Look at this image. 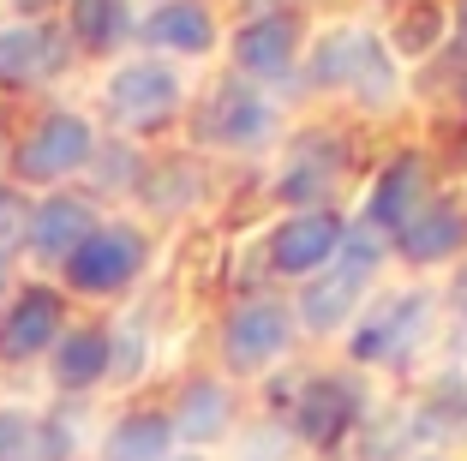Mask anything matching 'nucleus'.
<instances>
[{
  "label": "nucleus",
  "mask_w": 467,
  "mask_h": 461,
  "mask_svg": "<svg viewBox=\"0 0 467 461\" xmlns=\"http://www.w3.org/2000/svg\"><path fill=\"white\" fill-rule=\"evenodd\" d=\"M426 198H431V162L420 156V150H396V156H389V162L371 174L366 204H359L354 222H366V228H378L384 240H396Z\"/></svg>",
  "instance_id": "f3484780"
},
{
  "label": "nucleus",
  "mask_w": 467,
  "mask_h": 461,
  "mask_svg": "<svg viewBox=\"0 0 467 461\" xmlns=\"http://www.w3.org/2000/svg\"><path fill=\"white\" fill-rule=\"evenodd\" d=\"M168 420H174V444L180 449H198V456H210V449L222 444V437L234 432V420H240V395H234L228 378H216V372H198V378H186L174 390V402H168Z\"/></svg>",
  "instance_id": "a211bd4d"
},
{
  "label": "nucleus",
  "mask_w": 467,
  "mask_h": 461,
  "mask_svg": "<svg viewBox=\"0 0 467 461\" xmlns=\"http://www.w3.org/2000/svg\"><path fill=\"white\" fill-rule=\"evenodd\" d=\"M25 216H30V192L13 186V180H0V246H13L25 240Z\"/></svg>",
  "instance_id": "bb28decb"
},
{
  "label": "nucleus",
  "mask_w": 467,
  "mask_h": 461,
  "mask_svg": "<svg viewBox=\"0 0 467 461\" xmlns=\"http://www.w3.org/2000/svg\"><path fill=\"white\" fill-rule=\"evenodd\" d=\"M48 383L60 402H84L114 378V330L109 324H67V336L55 341V353L42 360Z\"/></svg>",
  "instance_id": "aec40b11"
},
{
  "label": "nucleus",
  "mask_w": 467,
  "mask_h": 461,
  "mask_svg": "<svg viewBox=\"0 0 467 461\" xmlns=\"http://www.w3.org/2000/svg\"><path fill=\"white\" fill-rule=\"evenodd\" d=\"M294 341H300V318L288 294H240L216 324V353L228 378H264L294 353Z\"/></svg>",
  "instance_id": "423d86ee"
},
{
  "label": "nucleus",
  "mask_w": 467,
  "mask_h": 461,
  "mask_svg": "<svg viewBox=\"0 0 467 461\" xmlns=\"http://www.w3.org/2000/svg\"><path fill=\"white\" fill-rule=\"evenodd\" d=\"M138 48L156 60H204L222 48V25L210 0H156L150 13L138 18Z\"/></svg>",
  "instance_id": "dca6fc26"
},
{
  "label": "nucleus",
  "mask_w": 467,
  "mask_h": 461,
  "mask_svg": "<svg viewBox=\"0 0 467 461\" xmlns=\"http://www.w3.org/2000/svg\"><path fill=\"white\" fill-rule=\"evenodd\" d=\"M450 30L467 42V0H455V13H450Z\"/></svg>",
  "instance_id": "7c9ffc66"
},
{
  "label": "nucleus",
  "mask_w": 467,
  "mask_h": 461,
  "mask_svg": "<svg viewBox=\"0 0 467 461\" xmlns=\"http://www.w3.org/2000/svg\"><path fill=\"white\" fill-rule=\"evenodd\" d=\"M60 25H67L72 48L90 55V60H114L120 48H132V42H138L132 0H67Z\"/></svg>",
  "instance_id": "412c9836"
},
{
  "label": "nucleus",
  "mask_w": 467,
  "mask_h": 461,
  "mask_svg": "<svg viewBox=\"0 0 467 461\" xmlns=\"http://www.w3.org/2000/svg\"><path fill=\"white\" fill-rule=\"evenodd\" d=\"M366 425V383L354 372H312L288 395V432L306 449H336Z\"/></svg>",
  "instance_id": "9d476101"
},
{
  "label": "nucleus",
  "mask_w": 467,
  "mask_h": 461,
  "mask_svg": "<svg viewBox=\"0 0 467 461\" xmlns=\"http://www.w3.org/2000/svg\"><path fill=\"white\" fill-rule=\"evenodd\" d=\"M144 270H150V228L126 216H102V228L60 264V288L72 299H120L126 288H138Z\"/></svg>",
  "instance_id": "6e6552de"
},
{
  "label": "nucleus",
  "mask_w": 467,
  "mask_h": 461,
  "mask_svg": "<svg viewBox=\"0 0 467 461\" xmlns=\"http://www.w3.org/2000/svg\"><path fill=\"white\" fill-rule=\"evenodd\" d=\"M97 228H102V198H90V192H78V186L36 192V198H30L18 252H25L30 264H42V270H60Z\"/></svg>",
  "instance_id": "9b49d317"
},
{
  "label": "nucleus",
  "mask_w": 467,
  "mask_h": 461,
  "mask_svg": "<svg viewBox=\"0 0 467 461\" xmlns=\"http://www.w3.org/2000/svg\"><path fill=\"white\" fill-rule=\"evenodd\" d=\"M13 288H18V252H13V246H0V306L13 299Z\"/></svg>",
  "instance_id": "cd10ccee"
},
{
  "label": "nucleus",
  "mask_w": 467,
  "mask_h": 461,
  "mask_svg": "<svg viewBox=\"0 0 467 461\" xmlns=\"http://www.w3.org/2000/svg\"><path fill=\"white\" fill-rule=\"evenodd\" d=\"M67 336V288L18 282L0 306V366H42Z\"/></svg>",
  "instance_id": "2eb2a0df"
},
{
  "label": "nucleus",
  "mask_w": 467,
  "mask_h": 461,
  "mask_svg": "<svg viewBox=\"0 0 467 461\" xmlns=\"http://www.w3.org/2000/svg\"><path fill=\"white\" fill-rule=\"evenodd\" d=\"M192 138L204 150H222V156H264V150L282 144V109H275L270 90L228 72L192 109Z\"/></svg>",
  "instance_id": "0eeeda50"
},
{
  "label": "nucleus",
  "mask_w": 467,
  "mask_h": 461,
  "mask_svg": "<svg viewBox=\"0 0 467 461\" xmlns=\"http://www.w3.org/2000/svg\"><path fill=\"white\" fill-rule=\"evenodd\" d=\"M0 156H6V144H0Z\"/></svg>",
  "instance_id": "c9c22d12"
},
{
  "label": "nucleus",
  "mask_w": 467,
  "mask_h": 461,
  "mask_svg": "<svg viewBox=\"0 0 467 461\" xmlns=\"http://www.w3.org/2000/svg\"><path fill=\"white\" fill-rule=\"evenodd\" d=\"M443 37H450V13H443L438 0H413L408 13H401V30L389 37V48H396V60L401 55H431Z\"/></svg>",
  "instance_id": "393cba45"
},
{
  "label": "nucleus",
  "mask_w": 467,
  "mask_h": 461,
  "mask_svg": "<svg viewBox=\"0 0 467 461\" xmlns=\"http://www.w3.org/2000/svg\"><path fill=\"white\" fill-rule=\"evenodd\" d=\"M102 150V132L78 109H42L25 132L6 144V180L25 192H60L90 174Z\"/></svg>",
  "instance_id": "7ed1b4c3"
},
{
  "label": "nucleus",
  "mask_w": 467,
  "mask_h": 461,
  "mask_svg": "<svg viewBox=\"0 0 467 461\" xmlns=\"http://www.w3.org/2000/svg\"><path fill=\"white\" fill-rule=\"evenodd\" d=\"M413 461H438V456H413Z\"/></svg>",
  "instance_id": "f704fd0d"
},
{
  "label": "nucleus",
  "mask_w": 467,
  "mask_h": 461,
  "mask_svg": "<svg viewBox=\"0 0 467 461\" xmlns=\"http://www.w3.org/2000/svg\"><path fill=\"white\" fill-rule=\"evenodd\" d=\"M389 252H396L408 270L462 264V258H467V204H462V198H443V192H431V198L413 210L408 228L389 240Z\"/></svg>",
  "instance_id": "6ab92c4d"
},
{
  "label": "nucleus",
  "mask_w": 467,
  "mask_h": 461,
  "mask_svg": "<svg viewBox=\"0 0 467 461\" xmlns=\"http://www.w3.org/2000/svg\"><path fill=\"white\" fill-rule=\"evenodd\" d=\"M348 174V138L336 132H294L282 144V162H275V204H288V210H324L336 204V186Z\"/></svg>",
  "instance_id": "4468645a"
},
{
  "label": "nucleus",
  "mask_w": 467,
  "mask_h": 461,
  "mask_svg": "<svg viewBox=\"0 0 467 461\" xmlns=\"http://www.w3.org/2000/svg\"><path fill=\"white\" fill-rule=\"evenodd\" d=\"M342 240H348V216L336 204H324V210H288L264 234V264H270L275 282H312L342 252Z\"/></svg>",
  "instance_id": "ddd939ff"
},
{
  "label": "nucleus",
  "mask_w": 467,
  "mask_h": 461,
  "mask_svg": "<svg viewBox=\"0 0 467 461\" xmlns=\"http://www.w3.org/2000/svg\"><path fill=\"white\" fill-rule=\"evenodd\" d=\"M25 18H48V6H67V0H13Z\"/></svg>",
  "instance_id": "c756f323"
},
{
  "label": "nucleus",
  "mask_w": 467,
  "mask_h": 461,
  "mask_svg": "<svg viewBox=\"0 0 467 461\" xmlns=\"http://www.w3.org/2000/svg\"><path fill=\"white\" fill-rule=\"evenodd\" d=\"M228 60H234V79L258 84V90H282V84L300 79V60H306V25L294 6L282 13H252L234 25L228 37Z\"/></svg>",
  "instance_id": "1a4fd4ad"
},
{
  "label": "nucleus",
  "mask_w": 467,
  "mask_h": 461,
  "mask_svg": "<svg viewBox=\"0 0 467 461\" xmlns=\"http://www.w3.org/2000/svg\"><path fill=\"white\" fill-rule=\"evenodd\" d=\"M389 258H396V252H389L384 234L366 228V222H348L342 252H336V258L324 264L312 282H300V294H294L300 336H317V341H324V336H342V330L371 306V288H378V276H384Z\"/></svg>",
  "instance_id": "f03ea898"
},
{
  "label": "nucleus",
  "mask_w": 467,
  "mask_h": 461,
  "mask_svg": "<svg viewBox=\"0 0 467 461\" xmlns=\"http://www.w3.org/2000/svg\"><path fill=\"white\" fill-rule=\"evenodd\" d=\"M240 6H246V18L252 13H282V0H240Z\"/></svg>",
  "instance_id": "2f4dec72"
},
{
  "label": "nucleus",
  "mask_w": 467,
  "mask_h": 461,
  "mask_svg": "<svg viewBox=\"0 0 467 461\" xmlns=\"http://www.w3.org/2000/svg\"><path fill=\"white\" fill-rule=\"evenodd\" d=\"M0 461H48V444H42V407L0 402Z\"/></svg>",
  "instance_id": "b1692460"
},
{
  "label": "nucleus",
  "mask_w": 467,
  "mask_h": 461,
  "mask_svg": "<svg viewBox=\"0 0 467 461\" xmlns=\"http://www.w3.org/2000/svg\"><path fill=\"white\" fill-rule=\"evenodd\" d=\"M450 312H455V318L467 324V258L455 264V282H450Z\"/></svg>",
  "instance_id": "c85d7f7f"
},
{
  "label": "nucleus",
  "mask_w": 467,
  "mask_h": 461,
  "mask_svg": "<svg viewBox=\"0 0 467 461\" xmlns=\"http://www.w3.org/2000/svg\"><path fill=\"white\" fill-rule=\"evenodd\" d=\"M168 461H210V456H198V449H174Z\"/></svg>",
  "instance_id": "473e14b6"
},
{
  "label": "nucleus",
  "mask_w": 467,
  "mask_h": 461,
  "mask_svg": "<svg viewBox=\"0 0 467 461\" xmlns=\"http://www.w3.org/2000/svg\"><path fill=\"white\" fill-rule=\"evenodd\" d=\"M72 60H78V48L60 18H6L0 25V90H42V84L67 79Z\"/></svg>",
  "instance_id": "f8f14e48"
},
{
  "label": "nucleus",
  "mask_w": 467,
  "mask_h": 461,
  "mask_svg": "<svg viewBox=\"0 0 467 461\" xmlns=\"http://www.w3.org/2000/svg\"><path fill=\"white\" fill-rule=\"evenodd\" d=\"M144 156H138L132 138H102L97 162H90V198H109V192H138V180H144Z\"/></svg>",
  "instance_id": "5701e85b"
},
{
  "label": "nucleus",
  "mask_w": 467,
  "mask_h": 461,
  "mask_svg": "<svg viewBox=\"0 0 467 461\" xmlns=\"http://www.w3.org/2000/svg\"><path fill=\"white\" fill-rule=\"evenodd\" d=\"M174 420L168 407H126L120 420L102 432L97 461H168L174 456Z\"/></svg>",
  "instance_id": "4be33fe9"
},
{
  "label": "nucleus",
  "mask_w": 467,
  "mask_h": 461,
  "mask_svg": "<svg viewBox=\"0 0 467 461\" xmlns=\"http://www.w3.org/2000/svg\"><path fill=\"white\" fill-rule=\"evenodd\" d=\"M186 114V72L174 60L132 55L102 84V120L120 138H156Z\"/></svg>",
  "instance_id": "39448f33"
},
{
  "label": "nucleus",
  "mask_w": 467,
  "mask_h": 461,
  "mask_svg": "<svg viewBox=\"0 0 467 461\" xmlns=\"http://www.w3.org/2000/svg\"><path fill=\"white\" fill-rule=\"evenodd\" d=\"M300 84L312 96H348L359 114H389L401 102V60L371 25H330L306 48Z\"/></svg>",
  "instance_id": "f257e3e1"
},
{
  "label": "nucleus",
  "mask_w": 467,
  "mask_h": 461,
  "mask_svg": "<svg viewBox=\"0 0 467 461\" xmlns=\"http://www.w3.org/2000/svg\"><path fill=\"white\" fill-rule=\"evenodd\" d=\"M438 330V294L431 288H396L378 294L366 312L348 324V360L359 372H408L426 353Z\"/></svg>",
  "instance_id": "20e7f679"
},
{
  "label": "nucleus",
  "mask_w": 467,
  "mask_h": 461,
  "mask_svg": "<svg viewBox=\"0 0 467 461\" xmlns=\"http://www.w3.org/2000/svg\"><path fill=\"white\" fill-rule=\"evenodd\" d=\"M462 109H467V72H462Z\"/></svg>",
  "instance_id": "72a5a7b5"
},
{
  "label": "nucleus",
  "mask_w": 467,
  "mask_h": 461,
  "mask_svg": "<svg viewBox=\"0 0 467 461\" xmlns=\"http://www.w3.org/2000/svg\"><path fill=\"white\" fill-rule=\"evenodd\" d=\"M109 330H114V378L109 383H132L144 372V360H150V336L138 324H109Z\"/></svg>",
  "instance_id": "a878e982"
}]
</instances>
